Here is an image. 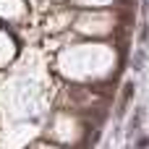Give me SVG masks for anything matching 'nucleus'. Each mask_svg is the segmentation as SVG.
Instances as JSON below:
<instances>
[{"mask_svg": "<svg viewBox=\"0 0 149 149\" xmlns=\"http://www.w3.org/2000/svg\"><path fill=\"white\" fill-rule=\"evenodd\" d=\"M141 120H144V110L139 107V110L134 113V118H131V123H128V131H131V134H136V131L141 128Z\"/></svg>", "mask_w": 149, "mask_h": 149, "instance_id": "nucleus-3", "label": "nucleus"}, {"mask_svg": "<svg viewBox=\"0 0 149 149\" xmlns=\"http://www.w3.org/2000/svg\"><path fill=\"white\" fill-rule=\"evenodd\" d=\"M147 42H149V26H147V24H141V31H139V45L144 47Z\"/></svg>", "mask_w": 149, "mask_h": 149, "instance_id": "nucleus-4", "label": "nucleus"}, {"mask_svg": "<svg viewBox=\"0 0 149 149\" xmlns=\"http://www.w3.org/2000/svg\"><path fill=\"white\" fill-rule=\"evenodd\" d=\"M144 60H147V47H139L134 52V71H144Z\"/></svg>", "mask_w": 149, "mask_h": 149, "instance_id": "nucleus-2", "label": "nucleus"}, {"mask_svg": "<svg viewBox=\"0 0 149 149\" xmlns=\"http://www.w3.org/2000/svg\"><path fill=\"white\" fill-rule=\"evenodd\" d=\"M134 81H126V86H123V97H120V105H118V115H123L126 113V107H128V102H131V97H134Z\"/></svg>", "mask_w": 149, "mask_h": 149, "instance_id": "nucleus-1", "label": "nucleus"}, {"mask_svg": "<svg viewBox=\"0 0 149 149\" xmlns=\"http://www.w3.org/2000/svg\"><path fill=\"white\" fill-rule=\"evenodd\" d=\"M147 144H149V139L144 136V139H139V149H147Z\"/></svg>", "mask_w": 149, "mask_h": 149, "instance_id": "nucleus-5", "label": "nucleus"}]
</instances>
